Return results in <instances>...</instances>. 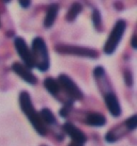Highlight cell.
Returning <instances> with one entry per match:
<instances>
[{
  "instance_id": "obj_1",
  "label": "cell",
  "mask_w": 137,
  "mask_h": 146,
  "mask_svg": "<svg viewBox=\"0 0 137 146\" xmlns=\"http://www.w3.org/2000/svg\"><path fill=\"white\" fill-rule=\"evenodd\" d=\"M18 100H19V107L21 109V112L27 116L28 121L32 125L34 130L41 137H45L47 133V127L41 119L39 112H36V108L33 107L30 94L27 91H21L19 94V97H18Z\"/></svg>"
},
{
  "instance_id": "obj_2",
  "label": "cell",
  "mask_w": 137,
  "mask_h": 146,
  "mask_svg": "<svg viewBox=\"0 0 137 146\" xmlns=\"http://www.w3.org/2000/svg\"><path fill=\"white\" fill-rule=\"evenodd\" d=\"M30 50L32 54L34 67L42 73L47 72L50 67V59H49L48 48L44 40L40 36L34 37L31 42Z\"/></svg>"
},
{
  "instance_id": "obj_3",
  "label": "cell",
  "mask_w": 137,
  "mask_h": 146,
  "mask_svg": "<svg viewBox=\"0 0 137 146\" xmlns=\"http://www.w3.org/2000/svg\"><path fill=\"white\" fill-rule=\"evenodd\" d=\"M125 29H126V21L124 19H118L113 26V30L109 33L108 37L106 40V43L103 47L104 53L109 56L116 51V49L118 48L122 37L124 35Z\"/></svg>"
},
{
  "instance_id": "obj_4",
  "label": "cell",
  "mask_w": 137,
  "mask_h": 146,
  "mask_svg": "<svg viewBox=\"0 0 137 146\" xmlns=\"http://www.w3.org/2000/svg\"><path fill=\"white\" fill-rule=\"evenodd\" d=\"M137 126V115L133 114L132 116L126 118L124 122L115 126L113 128L109 130L107 133L105 134V141L108 143L117 142L119 139L123 138L125 134L136 129Z\"/></svg>"
},
{
  "instance_id": "obj_5",
  "label": "cell",
  "mask_w": 137,
  "mask_h": 146,
  "mask_svg": "<svg viewBox=\"0 0 137 146\" xmlns=\"http://www.w3.org/2000/svg\"><path fill=\"white\" fill-rule=\"evenodd\" d=\"M55 50L61 54H71V56L89 58V59H97L99 57V52L95 49L84 46H76V45L59 44L56 45Z\"/></svg>"
},
{
  "instance_id": "obj_6",
  "label": "cell",
  "mask_w": 137,
  "mask_h": 146,
  "mask_svg": "<svg viewBox=\"0 0 137 146\" xmlns=\"http://www.w3.org/2000/svg\"><path fill=\"white\" fill-rule=\"evenodd\" d=\"M57 81L60 85V88L62 89V91L66 94V96L70 97L73 102L75 100H81L84 98V93L81 90V88L75 83V81L73 80L71 77H68V75L65 74H60Z\"/></svg>"
},
{
  "instance_id": "obj_7",
  "label": "cell",
  "mask_w": 137,
  "mask_h": 146,
  "mask_svg": "<svg viewBox=\"0 0 137 146\" xmlns=\"http://www.w3.org/2000/svg\"><path fill=\"white\" fill-rule=\"evenodd\" d=\"M43 85L44 88L47 91L50 95H52L55 98H57L59 102H63V105H68V106H73L74 102L70 97L66 96V94L62 91V89L60 88V85L57 81V79L52 77H47L44 79L43 81Z\"/></svg>"
},
{
  "instance_id": "obj_8",
  "label": "cell",
  "mask_w": 137,
  "mask_h": 146,
  "mask_svg": "<svg viewBox=\"0 0 137 146\" xmlns=\"http://www.w3.org/2000/svg\"><path fill=\"white\" fill-rule=\"evenodd\" d=\"M14 47L16 49V52L18 53L19 58L21 59L23 64L30 69L34 68L31 50H30V48L28 47L26 41H25L23 37L15 36V38H14Z\"/></svg>"
},
{
  "instance_id": "obj_9",
  "label": "cell",
  "mask_w": 137,
  "mask_h": 146,
  "mask_svg": "<svg viewBox=\"0 0 137 146\" xmlns=\"http://www.w3.org/2000/svg\"><path fill=\"white\" fill-rule=\"evenodd\" d=\"M11 68L19 78H21L25 82H27L30 85H36L38 83V78L34 76V74L31 72V69L26 67L20 62H14L11 66Z\"/></svg>"
},
{
  "instance_id": "obj_10",
  "label": "cell",
  "mask_w": 137,
  "mask_h": 146,
  "mask_svg": "<svg viewBox=\"0 0 137 146\" xmlns=\"http://www.w3.org/2000/svg\"><path fill=\"white\" fill-rule=\"evenodd\" d=\"M62 130L64 131L65 134H68V137L72 139L73 143L83 145L84 143L87 142V137H86V134L84 133L79 128H77L73 123L65 122L64 124L62 125Z\"/></svg>"
},
{
  "instance_id": "obj_11",
  "label": "cell",
  "mask_w": 137,
  "mask_h": 146,
  "mask_svg": "<svg viewBox=\"0 0 137 146\" xmlns=\"http://www.w3.org/2000/svg\"><path fill=\"white\" fill-rule=\"evenodd\" d=\"M103 96H104L106 108L109 111V113L111 114L113 117H119L122 113V110H121L120 102H119L117 95L113 93V91H109L107 93L103 94Z\"/></svg>"
},
{
  "instance_id": "obj_12",
  "label": "cell",
  "mask_w": 137,
  "mask_h": 146,
  "mask_svg": "<svg viewBox=\"0 0 137 146\" xmlns=\"http://www.w3.org/2000/svg\"><path fill=\"white\" fill-rule=\"evenodd\" d=\"M106 117L103 114L97 113V112H91L88 113L85 117V123L89 126L92 127H102L106 125Z\"/></svg>"
},
{
  "instance_id": "obj_13",
  "label": "cell",
  "mask_w": 137,
  "mask_h": 146,
  "mask_svg": "<svg viewBox=\"0 0 137 146\" xmlns=\"http://www.w3.org/2000/svg\"><path fill=\"white\" fill-rule=\"evenodd\" d=\"M58 13H59V5L56 3L50 4L47 9V12H46V15H45V19H44V25L45 28H52V25L55 24L56 21V18L58 16Z\"/></svg>"
},
{
  "instance_id": "obj_14",
  "label": "cell",
  "mask_w": 137,
  "mask_h": 146,
  "mask_svg": "<svg viewBox=\"0 0 137 146\" xmlns=\"http://www.w3.org/2000/svg\"><path fill=\"white\" fill-rule=\"evenodd\" d=\"M39 115H40L41 119L43 121L45 125H57V118L56 116L54 115L52 111L48 109V108H43L39 112Z\"/></svg>"
},
{
  "instance_id": "obj_15",
  "label": "cell",
  "mask_w": 137,
  "mask_h": 146,
  "mask_svg": "<svg viewBox=\"0 0 137 146\" xmlns=\"http://www.w3.org/2000/svg\"><path fill=\"white\" fill-rule=\"evenodd\" d=\"M81 11H83V5L79 2H74L68 9V13L65 15V19L68 21H74L76 19V17L81 14Z\"/></svg>"
},
{
  "instance_id": "obj_16",
  "label": "cell",
  "mask_w": 137,
  "mask_h": 146,
  "mask_svg": "<svg viewBox=\"0 0 137 146\" xmlns=\"http://www.w3.org/2000/svg\"><path fill=\"white\" fill-rule=\"evenodd\" d=\"M92 23H93V27L97 29V31H102V15L101 12L97 10V9H94L92 11Z\"/></svg>"
},
{
  "instance_id": "obj_17",
  "label": "cell",
  "mask_w": 137,
  "mask_h": 146,
  "mask_svg": "<svg viewBox=\"0 0 137 146\" xmlns=\"http://www.w3.org/2000/svg\"><path fill=\"white\" fill-rule=\"evenodd\" d=\"M123 78H124V82L125 84L128 85V86H133V83H134V80H133V75L131 73V70L129 69H126L123 74Z\"/></svg>"
},
{
  "instance_id": "obj_18",
  "label": "cell",
  "mask_w": 137,
  "mask_h": 146,
  "mask_svg": "<svg viewBox=\"0 0 137 146\" xmlns=\"http://www.w3.org/2000/svg\"><path fill=\"white\" fill-rule=\"evenodd\" d=\"M71 108H72V106H68V105H63V107L59 110V115H60L61 117H68V113H70V111H71Z\"/></svg>"
},
{
  "instance_id": "obj_19",
  "label": "cell",
  "mask_w": 137,
  "mask_h": 146,
  "mask_svg": "<svg viewBox=\"0 0 137 146\" xmlns=\"http://www.w3.org/2000/svg\"><path fill=\"white\" fill-rule=\"evenodd\" d=\"M30 4H31V1H29V0H27V1H19V5L23 9L29 8V7H30Z\"/></svg>"
},
{
  "instance_id": "obj_20",
  "label": "cell",
  "mask_w": 137,
  "mask_h": 146,
  "mask_svg": "<svg viewBox=\"0 0 137 146\" xmlns=\"http://www.w3.org/2000/svg\"><path fill=\"white\" fill-rule=\"evenodd\" d=\"M131 46L133 47V49L137 48V44H136V33H134L132 38H131Z\"/></svg>"
},
{
  "instance_id": "obj_21",
  "label": "cell",
  "mask_w": 137,
  "mask_h": 146,
  "mask_svg": "<svg viewBox=\"0 0 137 146\" xmlns=\"http://www.w3.org/2000/svg\"><path fill=\"white\" fill-rule=\"evenodd\" d=\"M68 146H83V145H79V144H76V143L71 142V143H70V144H68Z\"/></svg>"
},
{
  "instance_id": "obj_22",
  "label": "cell",
  "mask_w": 137,
  "mask_h": 146,
  "mask_svg": "<svg viewBox=\"0 0 137 146\" xmlns=\"http://www.w3.org/2000/svg\"><path fill=\"white\" fill-rule=\"evenodd\" d=\"M0 26H1V21H0Z\"/></svg>"
},
{
  "instance_id": "obj_23",
  "label": "cell",
  "mask_w": 137,
  "mask_h": 146,
  "mask_svg": "<svg viewBox=\"0 0 137 146\" xmlns=\"http://www.w3.org/2000/svg\"><path fill=\"white\" fill-rule=\"evenodd\" d=\"M41 146H46V145H41Z\"/></svg>"
}]
</instances>
